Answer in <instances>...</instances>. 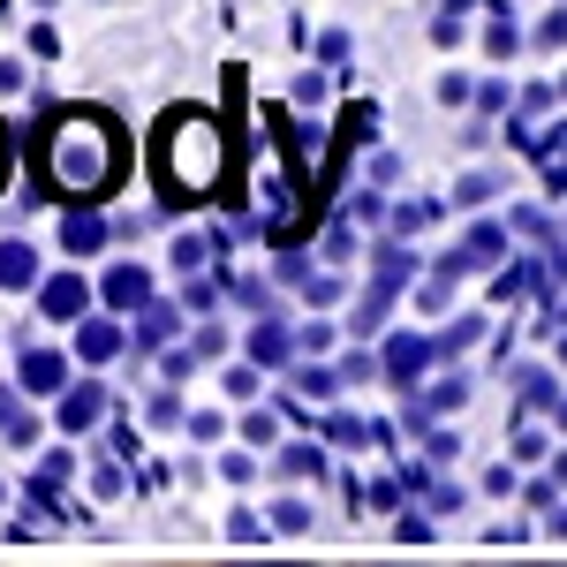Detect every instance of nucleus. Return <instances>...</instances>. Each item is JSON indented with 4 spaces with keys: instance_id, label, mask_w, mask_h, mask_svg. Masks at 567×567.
Here are the masks:
<instances>
[{
    "instance_id": "26",
    "label": "nucleus",
    "mask_w": 567,
    "mask_h": 567,
    "mask_svg": "<svg viewBox=\"0 0 567 567\" xmlns=\"http://www.w3.org/2000/svg\"><path fill=\"white\" fill-rule=\"evenodd\" d=\"M0 499H8V484H0Z\"/></svg>"
},
{
    "instance_id": "6",
    "label": "nucleus",
    "mask_w": 567,
    "mask_h": 567,
    "mask_svg": "<svg viewBox=\"0 0 567 567\" xmlns=\"http://www.w3.org/2000/svg\"><path fill=\"white\" fill-rule=\"evenodd\" d=\"M61 379H69V363H61L53 349H31V355H23V386H31V393H53Z\"/></svg>"
},
{
    "instance_id": "9",
    "label": "nucleus",
    "mask_w": 567,
    "mask_h": 567,
    "mask_svg": "<svg viewBox=\"0 0 567 567\" xmlns=\"http://www.w3.org/2000/svg\"><path fill=\"white\" fill-rule=\"evenodd\" d=\"M507 16H515V8H507V0H492V23H484V45H492V53H515V45H523V31H515Z\"/></svg>"
},
{
    "instance_id": "17",
    "label": "nucleus",
    "mask_w": 567,
    "mask_h": 567,
    "mask_svg": "<svg viewBox=\"0 0 567 567\" xmlns=\"http://www.w3.org/2000/svg\"><path fill=\"white\" fill-rule=\"evenodd\" d=\"M318 99H326V76L303 69V76H296V106H318Z\"/></svg>"
},
{
    "instance_id": "19",
    "label": "nucleus",
    "mask_w": 567,
    "mask_h": 567,
    "mask_svg": "<svg viewBox=\"0 0 567 567\" xmlns=\"http://www.w3.org/2000/svg\"><path fill=\"white\" fill-rule=\"evenodd\" d=\"M439 99H446V106H462V99H470V76H462V69H446V76H439Z\"/></svg>"
},
{
    "instance_id": "21",
    "label": "nucleus",
    "mask_w": 567,
    "mask_h": 567,
    "mask_svg": "<svg viewBox=\"0 0 567 567\" xmlns=\"http://www.w3.org/2000/svg\"><path fill=\"white\" fill-rule=\"evenodd\" d=\"M31 53H39V61H53V53H61V31H53V23H39V31H31Z\"/></svg>"
},
{
    "instance_id": "15",
    "label": "nucleus",
    "mask_w": 567,
    "mask_h": 567,
    "mask_svg": "<svg viewBox=\"0 0 567 567\" xmlns=\"http://www.w3.org/2000/svg\"><path fill=\"white\" fill-rule=\"evenodd\" d=\"M31 84V69H23V61H16V53H0V99H16V91Z\"/></svg>"
},
{
    "instance_id": "5",
    "label": "nucleus",
    "mask_w": 567,
    "mask_h": 567,
    "mask_svg": "<svg viewBox=\"0 0 567 567\" xmlns=\"http://www.w3.org/2000/svg\"><path fill=\"white\" fill-rule=\"evenodd\" d=\"M0 288H39V250L31 243H0Z\"/></svg>"
},
{
    "instance_id": "14",
    "label": "nucleus",
    "mask_w": 567,
    "mask_h": 567,
    "mask_svg": "<svg viewBox=\"0 0 567 567\" xmlns=\"http://www.w3.org/2000/svg\"><path fill=\"white\" fill-rule=\"evenodd\" d=\"M386 363H393V379H409V371L424 363V341H393V349H386Z\"/></svg>"
},
{
    "instance_id": "3",
    "label": "nucleus",
    "mask_w": 567,
    "mask_h": 567,
    "mask_svg": "<svg viewBox=\"0 0 567 567\" xmlns=\"http://www.w3.org/2000/svg\"><path fill=\"white\" fill-rule=\"evenodd\" d=\"M296 167L280 159V152H258V175H250V219L243 227H258V235H288V219H296Z\"/></svg>"
},
{
    "instance_id": "1",
    "label": "nucleus",
    "mask_w": 567,
    "mask_h": 567,
    "mask_svg": "<svg viewBox=\"0 0 567 567\" xmlns=\"http://www.w3.org/2000/svg\"><path fill=\"white\" fill-rule=\"evenodd\" d=\"M130 167V136L106 106H61L39 130V182L61 205H99Z\"/></svg>"
},
{
    "instance_id": "23",
    "label": "nucleus",
    "mask_w": 567,
    "mask_h": 567,
    "mask_svg": "<svg viewBox=\"0 0 567 567\" xmlns=\"http://www.w3.org/2000/svg\"><path fill=\"white\" fill-rule=\"evenodd\" d=\"M333 386H341L333 371H303V393H318V401H333Z\"/></svg>"
},
{
    "instance_id": "12",
    "label": "nucleus",
    "mask_w": 567,
    "mask_h": 567,
    "mask_svg": "<svg viewBox=\"0 0 567 567\" xmlns=\"http://www.w3.org/2000/svg\"><path fill=\"white\" fill-rule=\"evenodd\" d=\"M227 401H258V363H235L227 371Z\"/></svg>"
},
{
    "instance_id": "25",
    "label": "nucleus",
    "mask_w": 567,
    "mask_h": 567,
    "mask_svg": "<svg viewBox=\"0 0 567 567\" xmlns=\"http://www.w3.org/2000/svg\"><path fill=\"white\" fill-rule=\"evenodd\" d=\"M0 23H16V0H0Z\"/></svg>"
},
{
    "instance_id": "20",
    "label": "nucleus",
    "mask_w": 567,
    "mask_h": 567,
    "mask_svg": "<svg viewBox=\"0 0 567 567\" xmlns=\"http://www.w3.org/2000/svg\"><path fill=\"white\" fill-rule=\"evenodd\" d=\"M175 265H182V272H197V265H205V243H197V235H182V243H175Z\"/></svg>"
},
{
    "instance_id": "10",
    "label": "nucleus",
    "mask_w": 567,
    "mask_h": 567,
    "mask_svg": "<svg viewBox=\"0 0 567 567\" xmlns=\"http://www.w3.org/2000/svg\"><path fill=\"white\" fill-rule=\"evenodd\" d=\"M91 416H99V386H76L69 401H61V424H69V432H76V424H91Z\"/></svg>"
},
{
    "instance_id": "22",
    "label": "nucleus",
    "mask_w": 567,
    "mask_h": 567,
    "mask_svg": "<svg viewBox=\"0 0 567 567\" xmlns=\"http://www.w3.org/2000/svg\"><path fill=\"white\" fill-rule=\"evenodd\" d=\"M432 39L439 45H462V16H432Z\"/></svg>"
},
{
    "instance_id": "11",
    "label": "nucleus",
    "mask_w": 567,
    "mask_h": 567,
    "mask_svg": "<svg viewBox=\"0 0 567 567\" xmlns=\"http://www.w3.org/2000/svg\"><path fill=\"white\" fill-rule=\"evenodd\" d=\"M76 349H84V355H114V349H122V333H114V326H84Z\"/></svg>"
},
{
    "instance_id": "7",
    "label": "nucleus",
    "mask_w": 567,
    "mask_h": 567,
    "mask_svg": "<svg viewBox=\"0 0 567 567\" xmlns=\"http://www.w3.org/2000/svg\"><path fill=\"white\" fill-rule=\"evenodd\" d=\"M99 243H106V219H91V213L61 219V250H76V258H91Z\"/></svg>"
},
{
    "instance_id": "13",
    "label": "nucleus",
    "mask_w": 567,
    "mask_h": 567,
    "mask_svg": "<svg viewBox=\"0 0 567 567\" xmlns=\"http://www.w3.org/2000/svg\"><path fill=\"white\" fill-rule=\"evenodd\" d=\"M280 470H288V477H318L326 462H318V446H288V454H280Z\"/></svg>"
},
{
    "instance_id": "24",
    "label": "nucleus",
    "mask_w": 567,
    "mask_h": 567,
    "mask_svg": "<svg viewBox=\"0 0 567 567\" xmlns=\"http://www.w3.org/2000/svg\"><path fill=\"white\" fill-rule=\"evenodd\" d=\"M8 159H16V144H8V136H0V175H8Z\"/></svg>"
},
{
    "instance_id": "2",
    "label": "nucleus",
    "mask_w": 567,
    "mask_h": 567,
    "mask_svg": "<svg viewBox=\"0 0 567 567\" xmlns=\"http://www.w3.org/2000/svg\"><path fill=\"white\" fill-rule=\"evenodd\" d=\"M227 159H235V136L213 106H175L159 114L152 130V182L167 205H213L227 189Z\"/></svg>"
},
{
    "instance_id": "4",
    "label": "nucleus",
    "mask_w": 567,
    "mask_h": 567,
    "mask_svg": "<svg viewBox=\"0 0 567 567\" xmlns=\"http://www.w3.org/2000/svg\"><path fill=\"white\" fill-rule=\"evenodd\" d=\"M84 303H91V288L76 280V272H61V280H45V288H39V310L53 318V326H76Z\"/></svg>"
},
{
    "instance_id": "8",
    "label": "nucleus",
    "mask_w": 567,
    "mask_h": 567,
    "mask_svg": "<svg viewBox=\"0 0 567 567\" xmlns=\"http://www.w3.org/2000/svg\"><path fill=\"white\" fill-rule=\"evenodd\" d=\"M144 288H152V280H144V272H136V265H114V272H106V303H114V310L144 303Z\"/></svg>"
},
{
    "instance_id": "16",
    "label": "nucleus",
    "mask_w": 567,
    "mask_h": 567,
    "mask_svg": "<svg viewBox=\"0 0 567 567\" xmlns=\"http://www.w3.org/2000/svg\"><path fill=\"white\" fill-rule=\"evenodd\" d=\"M499 197V175H470L462 182V205H492Z\"/></svg>"
},
{
    "instance_id": "18",
    "label": "nucleus",
    "mask_w": 567,
    "mask_h": 567,
    "mask_svg": "<svg viewBox=\"0 0 567 567\" xmlns=\"http://www.w3.org/2000/svg\"><path fill=\"white\" fill-rule=\"evenodd\" d=\"M537 45H567V8H553V16L537 23Z\"/></svg>"
}]
</instances>
